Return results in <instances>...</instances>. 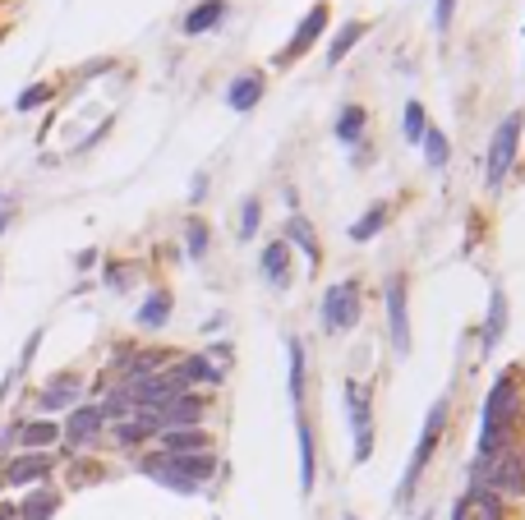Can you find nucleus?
Masks as SVG:
<instances>
[{
  "label": "nucleus",
  "mask_w": 525,
  "mask_h": 520,
  "mask_svg": "<svg viewBox=\"0 0 525 520\" xmlns=\"http://www.w3.org/2000/svg\"><path fill=\"white\" fill-rule=\"evenodd\" d=\"M516 419V382L512 378H497L493 392L484 401V424H480V456H493L507 447V428Z\"/></svg>",
  "instance_id": "1"
},
{
  "label": "nucleus",
  "mask_w": 525,
  "mask_h": 520,
  "mask_svg": "<svg viewBox=\"0 0 525 520\" xmlns=\"http://www.w3.org/2000/svg\"><path fill=\"white\" fill-rule=\"evenodd\" d=\"M480 488L488 492H507V498H525V456L503 447L493 456H480V470H475Z\"/></svg>",
  "instance_id": "2"
},
{
  "label": "nucleus",
  "mask_w": 525,
  "mask_h": 520,
  "mask_svg": "<svg viewBox=\"0 0 525 520\" xmlns=\"http://www.w3.org/2000/svg\"><path fill=\"white\" fill-rule=\"evenodd\" d=\"M521 125H525V116H521V111L503 116V125H497L493 143H488V189H503V180H507V171H512V161H516Z\"/></svg>",
  "instance_id": "3"
},
{
  "label": "nucleus",
  "mask_w": 525,
  "mask_h": 520,
  "mask_svg": "<svg viewBox=\"0 0 525 520\" xmlns=\"http://www.w3.org/2000/svg\"><path fill=\"white\" fill-rule=\"evenodd\" d=\"M442 428H447V401H433V410H429V424H424V433H420V443H414V456H410V465H406V479H401V492H397L401 502H410L414 479H420V470L429 465V456H433V447H438Z\"/></svg>",
  "instance_id": "4"
},
{
  "label": "nucleus",
  "mask_w": 525,
  "mask_h": 520,
  "mask_svg": "<svg viewBox=\"0 0 525 520\" xmlns=\"http://www.w3.org/2000/svg\"><path fill=\"white\" fill-rule=\"evenodd\" d=\"M346 415H350V428H355V460L365 465L373 456V410H369L365 382H346Z\"/></svg>",
  "instance_id": "5"
},
{
  "label": "nucleus",
  "mask_w": 525,
  "mask_h": 520,
  "mask_svg": "<svg viewBox=\"0 0 525 520\" xmlns=\"http://www.w3.org/2000/svg\"><path fill=\"white\" fill-rule=\"evenodd\" d=\"M323 322L332 327V332H350V327L359 322V290L350 281H337L323 295Z\"/></svg>",
  "instance_id": "6"
},
{
  "label": "nucleus",
  "mask_w": 525,
  "mask_h": 520,
  "mask_svg": "<svg viewBox=\"0 0 525 520\" xmlns=\"http://www.w3.org/2000/svg\"><path fill=\"white\" fill-rule=\"evenodd\" d=\"M387 327H392V350L410 354V309H406V277L387 281Z\"/></svg>",
  "instance_id": "7"
},
{
  "label": "nucleus",
  "mask_w": 525,
  "mask_h": 520,
  "mask_svg": "<svg viewBox=\"0 0 525 520\" xmlns=\"http://www.w3.org/2000/svg\"><path fill=\"white\" fill-rule=\"evenodd\" d=\"M323 28H327V5H314L309 14L299 19V28L291 33V42H286V51H282V65H291V61H299L304 51H309L318 37H323Z\"/></svg>",
  "instance_id": "8"
},
{
  "label": "nucleus",
  "mask_w": 525,
  "mask_h": 520,
  "mask_svg": "<svg viewBox=\"0 0 525 520\" xmlns=\"http://www.w3.org/2000/svg\"><path fill=\"white\" fill-rule=\"evenodd\" d=\"M452 520H503V498L497 492H488V488H470L465 498L456 502V511H452Z\"/></svg>",
  "instance_id": "9"
},
{
  "label": "nucleus",
  "mask_w": 525,
  "mask_h": 520,
  "mask_svg": "<svg viewBox=\"0 0 525 520\" xmlns=\"http://www.w3.org/2000/svg\"><path fill=\"white\" fill-rule=\"evenodd\" d=\"M138 470H144L152 483H161V488H171V492H180V498H193V492H199V483H189L176 465H171V456H144V465H138Z\"/></svg>",
  "instance_id": "10"
},
{
  "label": "nucleus",
  "mask_w": 525,
  "mask_h": 520,
  "mask_svg": "<svg viewBox=\"0 0 525 520\" xmlns=\"http://www.w3.org/2000/svg\"><path fill=\"white\" fill-rule=\"evenodd\" d=\"M102 405H78L74 410V415H70V424H65V443L70 447H88L93 443V437L102 433Z\"/></svg>",
  "instance_id": "11"
},
{
  "label": "nucleus",
  "mask_w": 525,
  "mask_h": 520,
  "mask_svg": "<svg viewBox=\"0 0 525 520\" xmlns=\"http://www.w3.org/2000/svg\"><path fill=\"white\" fill-rule=\"evenodd\" d=\"M295 437H299V492H314L318 456H314V428H309V419H299V424H295Z\"/></svg>",
  "instance_id": "12"
},
{
  "label": "nucleus",
  "mask_w": 525,
  "mask_h": 520,
  "mask_svg": "<svg viewBox=\"0 0 525 520\" xmlns=\"http://www.w3.org/2000/svg\"><path fill=\"white\" fill-rule=\"evenodd\" d=\"M263 277L272 281V286H291V244L286 240H272L267 249H263Z\"/></svg>",
  "instance_id": "13"
},
{
  "label": "nucleus",
  "mask_w": 525,
  "mask_h": 520,
  "mask_svg": "<svg viewBox=\"0 0 525 520\" xmlns=\"http://www.w3.org/2000/svg\"><path fill=\"white\" fill-rule=\"evenodd\" d=\"M212 437L203 428H166L161 433V451L166 456H185V451H208Z\"/></svg>",
  "instance_id": "14"
},
{
  "label": "nucleus",
  "mask_w": 525,
  "mask_h": 520,
  "mask_svg": "<svg viewBox=\"0 0 525 520\" xmlns=\"http://www.w3.org/2000/svg\"><path fill=\"white\" fill-rule=\"evenodd\" d=\"M51 475V456H42V451H33V456H19V460H10V470H5V483H37V479H46Z\"/></svg>",
  "instance_id": "15"
},
{
  "label": "nucleus",
  "mask_w": 525,
  "mask_h": 520,
  "mask_svg": "<svg viewBox=\"0 0 525 520\" xmlns=\"http://www.w3.org/2000/svg\"><path fill=\"white\" fill-rule=\"evenodd\" d=\"M221 14H226V0H203V5H193V10L185 14V33H189V37L212 33L217 23H221Z\"/></svg>",
  "instance_id": "16"
},
{
  "label": "nucleus",
  "mask_w": 525,
  "mask_h": 520,
  "mask_svg": "<svg viewBox=\"0 0 525 520\" xmlns=\"http://www.w3.org/2000/svg\"><path fill=\"white\" fill-rule=\"evenodd\" d=\"M258 97H263V74H240L231 84V93H226V102L235 106V111H254Z\"/></svg>",
  "instance_id": "17"
},
{
  "label": "nucleus",
  "mask_w": 525,
  "mask_h": 520,
  "mask_svg": "<svg viewBox=\"0 0 525 520\" xmlns=\"http://www.w3.org/2000/svg\"><path fill=\"white\" fill-rule=\"evenodd\" d=\"M503 332H507V295L493 290V299H488V318H484V350H493L497 341H503Z\"/></svg>",
  "instance_id": "18"
},
{
  "label": "nucleus",
  "mask_w": 525,
  "mask_h": 520,
  "mask_svg": "<svg viewBox=\"0 0 525 520\" xmlns=\"http://www.w3.org/2000/svg\"><path fill=\"white\" fill-rule=\"evenodd\" d=\"M55 507H61V498H55L51 488H37V492H28L14 511H19V520H51Z\"/></svg>",
  "instance_id": "19"
},
{
  "label": "nucleus",
  "mask_w": 525,
  "mask_h": 520,
  "mask_svg": "<svg viewBox=\"0 0 525 520\" xmlns=\"http://www.w3.org/2000/svg\"><path fill=\"white\" fill-rule=\"evenodd\" d=\"M166 456V451H161ZM171 465H176V470L189 479V483H199V479H208L212 470H217V460L208 456V451H185V456H171Z\"/></svg>",
  "instance_id": "20"
},
{
  "label": "nucleus",
  "mask_w": 525,
  "mask_h": 520,
  "mask_svg": "<svg viewBox=\"0 0 525 520\" xmlns=\"http://www.w3.org/2000/svg\"><path fill=\"white\" fill-rule=\"evenodd\" d=\"M176 373H180L185 382H212V387L221 382V369H212L208 354H189V360H180V364H176Z\"/></svg>",
  "instance_id": "21"
},
{
  "label": "nucleus",
  "mask_w": 525,
  "mask_h": 520,
  "mask_svg": "<svg viewBox=\"0 0 525 520\" xmlns=\"http://www.w3.org/2000/svg\"><path fill=\"white\" fill-rule=\"evenodd\" d=\"M166 318H171V295L152 290L144 299V309H138V327H166Z\"/></svg>",
  "instance_id": "22"
},
{
  "label": "nucleus",
  "mask_w": 525,
  "mask_h": 520,
  "mask_svg": "<svg viewBox=\"0 0 525 520\" xmlns=\"http://www.w3.org/2000/svg\"><path fill=\"white\" fill-rule=\"evenodd\" d=\"M74 396H78V378H55L42 392V410H65V405H74Z\"/></svg>",
  "instance_id": "23"
},
{
  "label": "nucleus",
  "mask_w": 525,
  "mask_h": 520,
  "mask_svg": "<svg viewBox=\"0 0 525 520\" xmlns=\"http://www.w3.org/2000/svg\"><path fill=\"white\" fill-rule=\"evenodd\" d=\"M420 148H424V161H429L433 171L447 167V152H452V148H447V134H442V129L429 125V129H424V139H420Z\"/></svg>",
  "instance_id": "24"
},
{
  "label": "nucleus",
  "mask_w": 525,
  "mask_h": 520,
  "mask_svg": "<svg viewBox=\"0 0 525 520\" xmlns=\"http://www.w3.org/2000/svg\"><path fill=\"white\" fill-rule=\"evenodd\" d=\"M359 37H365V23H346V28H341L337 37H332V46H327V65H341Z\"/></svg>",
  "instance_id": "25"
},
{
  "label": "nucleus",
  "mask_w": 525,
  "mask_h": 520,
  "mask_svg": "<svg viewBox=\"0 0 525 520\" xmlns=\"http://www.w3.org/2000/svg\"><path fill=\"white\" fill-rule=\"evenodd\" d=\"M382 226H387V207H382V203H373V207H369L365 216H359L355 226H350V240H355V244H365V240H373Z\"/></svg>",
  "instance_id": "26"
},
{
  "label": "nucleus",
  "mask_w": 525,
  "mask_h": 520,
  "mask_svg": "<svg viewBox=\"0 0 525 520\" xmlns=\"http://www.w3.org/2000/svg\"><path fill=\"white\" fill-rule=\"evenodd\" d=\"M359 134H365V106H341V116H337V139H341V143H359Z\"/></svg>",
  "instance_id": "27"
},
{
  "label": "nucleus",
  "mask_w": 525,
  "mask_h": 520,
  "mask_svg": "<svg viewBox=\"0 0 525 520\" xmlns=\"http://www.w3.org/2000/svg\"><path fill=\"white\" fill-rule=\"evenodd\" d=\"M286 235L299 244L304 254H309V263H318V235H314V226L304 222V216H291V226H286Z\"/></svg>",
  "instance_id": "28"
},
{
  "label": "nucleus",
  "mask_w": 525,
  "mask_h": 520,
  "mask_svg": "<svg viewBox=\"0 0 525 520\" xmlns=\"http://www.w3.org/2000/svg\"><path fill=\"white\" fill-rule=\"evenodd\" d=\"M19 437H23V447H46V443H55V437H61V428L46 424V419H37V424L19 428Z\"/></svg>",
  "instance_id": "29"
},
{
  "label": "nucleus",
  "mask_w": 525,
  "mask_h": 520,
  "mask_svg": "<svg viewBox=\"0 0 525 520\" xmlns=\"http://www.w3.org/2000/svg\"><path fill=\"white\" fill-rule=\"evenodd\" d=\"M429 129V116H424V102H406V139L420 143Z\"/></svg>",
  "instance_id": "30"
},
{
  "label": "nucleus",
  "mask_w": 525,
  "mask_h": 520,
  "mask_svg": "<svg viewBox=\"0 0 525 520\" xmlns=\"http://www.w3.org/2000/svg\"><path fill=\"white\" fill-rule=\"evenodd\" d=\"M291 401H304V345L291 341Z\"/></svg>",
  "instance_id": "31"
},
{
  "label": "nucleus",
  "mask_w": 525,
  "mask_h": 520,
  "mask_svg": "<svg viewBox=\"0 0 525 520\" xmlns=\"http://www.w3.org/2000/svg\"><path fill=\"white\" fill-rule=\"evenodd\" d=\"M258 216H263V203L258 199H244V207H240V240H249L258 231Z\"/></svg>",
  "instance_id": "32"
},
{
  "label": "nucleus",
  "mask_w": 525,
  "mask_h": 520,
  "mask_svg": "<svg viewBox=\"0 0 525 520\" xmlns=\"http://www.w3.org/2000/svg\"><path fill=\"white\" fill-rule=\"evenodd\" d=\"M185 235H189V258H203L208 254V226L203 222H189Z\"/></svg>",
  "instance_id": "33"
},
{
  "label": "nucleus",
  "mask_w": 525,
  "mask_h": 520,
  "mask_svg": "<svg viewBox=\"0 0 525 520\" xmlns=\"http://www.w3.org/2000/svg\"><path fill=\"white\" fill-rule=\"evenodd\" d=\"M452 14H456V0H438V10H433L438 33H447V28H452Z\"/></svg>",
  "instance_id": "34"
},
{
  "label": "nucleus",
  "mask_w": 525,
  "mask_h": 520,
  "mask_svg": "<svg viewBox=\"0 0 525 520\" xmlns=\"http://www.w3.org/2000/svg\"><path fill=\"white\" fill-rule=\"evenodd\" d=\"M46 97H51V88H46V84H37V88H28V93L19 97V111H33V106H42Z\"/></svg>",
  "instance_id": "35"
},
{
  "label": "nucleus",
  "mask_w": 525,
  "mask_h": 520,
  "mask_svg": "<svg viewBox=\"0 0 525 520\" xmlns=\"http://www.w3.org/2000/svg\"><path fill=\"white\" fill-rule=\"evenodd\" d=\"M208 194V175H193V189H189V203H203Z\"/></svg>",
  "instance_id": "36"
},
{
  "label": "nucleus",
  "mask_w": 525,
  "mask_h": 520,
  "mask_svg": "<svg viewBox=\"0 0 525 520\" xmlns=\"http://www.w3.org/2000/svg\"><path fill=\"white\" fill-rule=\"evenodd\" d=\"M0 520H19V511L14 507H0Z\"/></svg>",
  "instance_id": "37"
},
{
  "label": "nucleus",
  "mask_w": 525,
  "mask_h": 520,
  "mask_svg": "<svg viewBox=\"0 0 525 520\" xmlns=\"http://www.w3.org/2000/svg\"><path fill=\"white\" fill-rule=\"evenodd\" d=\"M0 231H5V216H0Z\"/></svg>",
  "instance_id": "38"
},
{
  "label": "nucleus",
  "mask_w": 525,
  "mask_h": 520,
  "mask_svg": "<svg viewBox=\"0 0 525 520\" xmlns=\"http://www.w3.org/2000/svg\"><path fill=\"white\" fill-rule=\"evenodd\" d=\"M346 520H355V516H346Z\"/></svg>",
  "instance_id": "39"
}]
</instances>
